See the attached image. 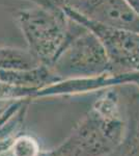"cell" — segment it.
Segmentation results:
<instances>
[{
    "instance_id": "10",
    "label": "cell",
    "mask_w": 139,
    "mask_h": 156,
    "mask_svg": "<svg viewBox=\"0 0 139 156\" xmlns=\"http://www.w3.org/2000/svg\"><path fill=\"white\" fill-rule=\"evenodd\" d=\"M41 151L39 143L34 137L21 132L14 140L9 152L12 156H39Z\"/></svg>"
},
{
    "instance_id": "18",
    "label": "cell",
    "mask_w": 139,
    "mask_h": 156,
    "mask_svg": "<svg viewBox=\"0 0 139 156\" xmlns=\"http://www.w3.org/2000/svg\"><path fill=\"white\" fill-rule=\"evenodd\" d=\"M109 156H120V155H118V151H117V149H116V150L114 151V152L111 153V154H110Z\"/></svg>"
},
{
    "instance_id": "14",
    "label": "cell",
    "mask_w": 139,
    "mask_h": 156,
    "mask_svg": "<svg viewBox=\"0 0 139 156\" xmlns=\"http://www.w3.org/2000/svg\"><path fill=\"white\" fill-rule=\"evenodd\" d=\"M30 1L34 4V5H40V6H48V7H52L55 6L54 4L51 2V0H27Z\"/></svg>"
},
{
    "instance_id": "6",
    "label": "cell",
    "mask_w": 139,
    "mask_h": 156,
    "mask_svg": "<svg viewBox=\"0 0 139 156\" xmlns=\"http://www.w3.org/2000/svg\"><path fill=\"white\" fill-rule=\"evenodd\" d=\"M0 81L32 90L35 93L39 90L61 81V78L58 77L49 66L41 64L28 70L0 71Z\"/></svg>"
},
{
    "instance_id": "3",
    "label": "cell",
    "mask_w": 139,
    "mask_h": 156,
    "mask_svg": "<svg viewBox=\"0 0 139 156\" xmlns=\"http://www.w3.org/2000/svg\"><path fill=\"white\" fill-rule=\"evenodd\" d=\"M50 68L61 80L92 78L109 74V59L99 37L76 22L70 40Z\"/></svg>"
},
{
    "instance_id": "9",
    "label": "cell",
    "mask_w": 139,
    "mask_h": 156,
    "mask_svg": "<svg viewBox=\"0 0 139 156\" xmlns=\"http://www.w3.org/2000/svg\"><path fill=\"white\" fill-rule=\"evenodd\" d=\"M31 100L26 101V103L20 108L12 117L0 127V156H3L11 149L14 140L21 132H23L24 122L26 118L28 106Z\"/></svg>"
},
{
    "instance_id": "15",
    "label": "cell",
    "mask_w": 139,
    "mask_h": 156,
    "mask_svg": "<svg viewBox=\"0 0 139 156\" xmlns=\"http://www.w3.org/2000/svg\"><path fill=\"white\" fill-rule=\"evenodd\" d=\"M125 1L135 12V14L139 16V0H125Z\"/></svg>"
},
{
    "instance_id": "13",
    "label": "cell",
    "mask_w": 139,
    "mask_h": 156,
    "mask_svg": "<svg viewBox=\"0 0 139 156\" xmlns=\"http://www.w3.org/2000/svg\"><path fill=\"white\" fill-rule=\"evenodd\" d=\"M30 99H25V100H18V101H14V102H11L9 105H7V108L5 110V112H4L3 117L1 118V120H0V127L2 126V125L4 124V123H6L7 121H9L11 118L14 115L18 110L20 109L23 105L26 103V101H28Z\"/></svg>"
},
{
    "instance_id": "2",
    "label": "cell",
    "mask_w": 139,
    "mask_h": 156,
    "mask_svg": "<svg viewBox=\"0 0 139 156\" xmlns=\"http://www.w3.org/2000/svg\"><path fill=\"white\" fill-rule=\"evenodd\" d=\"M14 19L27 49L41 64L49 67L70 40L76 25L59 6L34 5L19 9Z\"/></svg>"
},
{
    "instance_id": "19",
    "label": "cell",
    "mask_w": 139,
    "mask_h": 156,
    "mask_svg": "<svg viewBox=\"0 0 139 156\" xmlns=\"http://www.w3.org/2000/svg\"><path fill=\"white\" fill-rule=\"evenodd\" d=\"M3 156H12V155H11V154H9V152H6V153H5V154H4Z\"/></svg>"
},
{
    "instance_id": "11",
    "label": "cell",
    "mask_w": 139,
    "mask_h": 156,
    "mask_svg": "<svg viewBox=\"0 0 139 156\" xmlns=\"http://www.w3.org/2000/svg\"><path fill=\"white\" fill-rule=\"evenodd\" d=\"M34 90L19 87L5 82L0 81V102L3 101H18V100L30 99L32 100V95Z\"/></svg>"
},
{
    "instance_id": "16",
    "label": "cell",
    "mask_w": 139,
    "mask_h": 156,
    "mask_svg": "<svg viewBox=\"0 0 139 156\" xmlns=\"http://www.w3.org/2000/svg\"><path fill=\"white\" fill-rule=\"evenodd\" d=\"M69 0H51V2L55 6H59V7H62Z\"/></svg>"
},
{
    "instance_id": "8",
    "label": "cell",
    "mask_w": 139,
    "mask_h": 156,
    "mask_svg": "<svg viewBox=\"0 0 139 156\" xmlns=\"http://www.w3.org/2000/svg\"><path fill=\"white\" fill-rule=\"evenodd\" d=\"M40 65L41 62L28 49L0 46V71L28 70Z\"/></svg>"
},
{
    "instance_id": "1",
    "label": "cell",
    "mask_w": 139,
    "mask_h": 156,
    "mask_svg": "<svg viewBox=\"0 0 139 156\" xmlns=\"http://www.w3.org/2000/svg\"><path fill=\"white\" fill-rule=\"evenodd\" d=\"M126 126L116 87L104 89L69 136L39 156H109L122 144Z\"/></svg>"
},
{
    "instance_id": "12",
    "label": "cell",
    "mask_w": 139,
    "mask_h": 156,
    "mask_svg": "<svg viewBox=\"0 0 139 156\" xmlns=\"http://www.w3.org/2000/svg\"><path fill=\"white\" fill-rule=\"evenodd\" d=\"M115 78L116 87H122V85L132 84L138 87L139 90V71L136 72H129L123 74H113Z\"/></svg>"
},
{
    "instance_id": "4",
    "label": "cell",
    "mask_w": 139,
    "mask_h": 156,
    "mask_svg": "<svg viewBox=\"0 0 139 156\" xmlns=\"http://www.w3.org/2000/svg\"><path fill=\"white\" fill-rule=\"evenodd\" d=\"M62 9L71 19L86 27L99 37L109 59V74L139 71V32L95 23L70 7L64 6Z\"/></svg>"
},
{
    "instance_id": "7",
    "label": "cell",
    "mask_w": 139,
    "mask_h": 156,
    "mask_svg": "<svg viewBox=\"0 0 139 156\" xmlns=\"http://www.w3.org/2000/svg\"><path fill=\"white\" fill-rule=\"evenodd\" d=\"M129 122L126 126L125 136L117 148L120 156H139V97L129 99Z\"/></svg>"
},
{
    "instance_id": "17",
    "label": "cell",
    "mask_w": 139,
    "mask_h": 156,
    "mask_svg": "<svg viewBox=\"0 0 139 156\" xmlns=\"http://www.w3.org/2000/svg\"><path fill=\"white\" fill-rule=\"evenodd\" d=\"M6 108H7V105H5V106H0V120H1V118L3 117Z\"/></svg>"
},
{
    "instance_id": "5",
    "label": "cell",
    "mask_w": 139,
    "mask_h": 156,
    "mask_svg": "<svg viewBox=\"0 0 139 156\" xmlns=\"http://www.w3.org/2000/svg\"><path fill=\"white\" fill-rule=\"evenodd\" d=\"M64 6L95 23L139 32V16L125 0H69Z\"/></svg>"
}]
</instances>
